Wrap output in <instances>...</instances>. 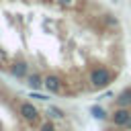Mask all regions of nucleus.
I'll use <instances>...</instances> for the list:
<instances>
[{
  "label": "nucleus",
  "mask_w": 131,
  "mask_h": 131,
  "mask_svg": "<svg viewBox=\"0 0 131 131\" xmlns=\"http://www.w3.org/2000/svg\"><path fill=\"white\" fill-rule=\"evenodd\" d=\"M125 68V25L104 0H0V74L20 88L88 98Z\"/></svg>",
  "instance_id": "obj_1"
},
{
  "label": "nucleus",
  "mask_w": 131,
  "mask_h": 131,
  "mask_svg": "<svg viewBox=\"0 0 131 131\" xmlns=\"http://www.w3.org/2000/svg\"><path fill=\"white\" fill-rule=\"evenodd\" d=\"M0 131H82L80 119L0 74Z\"/></svg>",
  "instance_id": "obj_2"
}]
</instances>
